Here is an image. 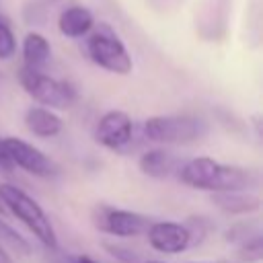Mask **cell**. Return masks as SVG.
Masks as SVG:
<instances>
[{
    "label": "cell",
    "mask_w": 263,
    "mask_h": 263,
    "mask_svg": "<svg viewBox=\"0 0 263 263\" xmlns=\"http://www.w3.org/2000/svg\"><path fill=\"white\" fill-rule=\"evenodd\" d=\"M179 181L201 191H247L259 185V171L197 156L179 168Z\"/></svg>",
    "instance_id": "cell-1"
},
{
    "label": "cell",
    "mask_w": 263,
    "mask_h": 263,
    "mask_svg": "<svg viewBox=\"0 0 263 263\" xmlns=\"http://www.w3.org/2000/svg\"><path fill=\"white\" fill-rule=\"evenodd\" d=\"M0 201L16 220H21L27 226V230L43 247L58 249V236H55V230H53L47 214L27 191H23L16 185L2 183L0 185Z\"/></svg>",
    "instance_id": "cell-2"
},
{
    "label": "cell",
    "mask_w": 263,
    "mask_h": 263,
    "mask_svg": "<svg viewBox=\"0 0 263 263\" xmlns=\"http://www.w3.org/2000/svg\"><path fill=\"white\" fill-rule=\"evenodd\" d=\"M208 123L199 115H156L144 121V136L164 146H183L201 140Z\"/></svg>",
    "instance_id": "cell-3"
},
{
    "label": "cell",
    "mask_w": 263,
    "mask_h": 263,
    "mask_svg": "<svg viewBox=\"0 0 263 263\" xmlns=\"http://www.w3.org/2000/svg\"><path fill=\"white\" fill-rule=\"evenodd\" d=\"M84 49H86V55L90 58V62L107 72L123 76V74H129L134 68L127 47L123 45V41L115 35V31L107 23H101L99 29L88 35Z\"/></svg>",
    "instance_id": "cell-4"
},
{
    "label": "cell",
    "mask_w": 263,
    "mask_h": 263,
    "mask_svg": "<svg viewBox=\"0 0 263 263\" xmlns=\"http://www.w3.org/2000/svg\"><path fill=\"white\" fill-rule=\"evenodd\" d=\"M18 82L25 88L29 97H33L37 103L43 107H53V109H68L76 101V90L70 82L66 80H55L41 70L27 68L23 66L18 70Z\"/></svg>",
    "instance_id": "cell-5"
},
{
    "label": "cell",
    "mask_w": 263,
    "mask_h": 263,
    "mask_svg": "<svg viewBox=\"0 0 263 263\" xmlns=\"http://www.w3.org/2000/svg\"><path fill=\"white\" fill-rule=\"evenodd\" d=\"M92 222H95L97 230L119 236V238L140 236L152 224V220L144 214L113 208V205H97L92 212Z\"/></svg>",
    "instance_id": "cell-6"
},
{
    "label": "cell",
    "mask_w": 263,
    "mask_h": 263,
    "mask_svg": "<svg viewBox=\"0 0 263 263\" xmlns=\"http://www.w3.org/2000/svg\"><path fill=\"white\" fill-rule=\"evenodd\" d=\"M4 148L14 166H18L35 177H53L55 175V164L51 162V158L45 156L33 144L10 136V138H4Z\"/></svg>",
    "instance_id": "cell-7"
},
{
    "label": "cell",
    "mask_w": 263,
    "mask_h": 263,
    "mask_svg": "<svg viewBox=\"0 0 263 263\" xmlns=\"http://www.w3.org/2000/svg\"><path fill=\"white\" fill-rule=\"evenodd\" d=\"M132 136H134L132 117L119 109L107 111L95 127V140L109 150H119V148L127 146Z\"/></svg>",
    "instance_id": "cell-8"
},
{
    "label": "cell",
    "mask_w": 263,
    "mask_h": 263,
    "mask_svg": "<svg viewBox=\"0 0 263 263\" xmlns=\"http://www.w3.org/2000/svg\"><path fill=\"white\" fill-rule=\"evenodd\" d=\"M148 242L154 251L166 253V255H177L183 253L191 245V234L185 224L179 222H152L146 230Z\"/></svg>",
    "instance_id": "cell-9"
},
{
    "label": "cell",
    "mask_w": 263,
    "mask_h": 263,
    "mask_svg": "<svg viewBox=\"0 0 263 263\" xmlns=\"http://www.w3.org/2000/svg\"><path fill=\"white\" fill-rule=\"evenodd\" d=\"M95 27V16L86 6H68L58 16V29L70 39L84 37Z\"/></svg>",
    "instance_id": "cell-10"
},
{
    "label": "cell",
    "mask_w": 263,
    "mask_h": 263,
    "mask_svg": "<svg viewBox=\"0 0 263 263\" xmlns=\"http://www.w3.org/2000/svg\"><path fill=\"white\" fill-rule=\"evenodd\" d=\"M25 125L27 129L37 138H53L62 132L64 121L60 115L49 111L47 107H31L25 113Z\"/></svg>",
    "instance_id": "cell-11"
},
{
    "label": "cell",
    "mask_w": 263,
    "mask_h": 263,
    "mask_svg": "<svg viewBox=\"0 0 263 263\" xmlns=\"http://www.w3.org/2000/svg\"><path fill=\"white\" fill-rule=\"evenodd\" d=\"M212 201L226 214H255L261 208V199L247 191H214Z\"/></svg>",
    "instance_id": "cell-12"
},
{
    "label": "cell",
    "mask_w": 263,
    "mask_h": 263,
    "mask_svg": "<svg viewBox=\"0 0 263 263\" xmlns=\"http://www.w3.org/2000/svg\"><path fill=\"white\" fill-rule=\"evenodd\" d=\"M140 171L146 175V177H152V179H164L168 177L175 166H177V160L171 152L162 150V148H154V150H146L142 156H140Z\"/></svg>",
    "instance_id": "cell-13"
},
{
    "label": "cell",
    "mask_w": 263,
    "mask_h": 263,
    "mask_svg": "<svg viewBox=\"0 0 263 263\" xmlns=\"http://www.w3.org/2000/svg\"><path fill=\"white\" fill-rule=\"evenodd\" d=\"M51 55V47L49 41L41 35V33H27V37L23 39V62L27 68H35L41 70V66L49 60Z\"/></svg>",
    "instance_id": "cell-14"
},
{
    "label": "cell",
    "mask_w": 263,
    "mask_h": 263,
    "mask_svg": "<svg viewBox=\"0 0 263 263\" xmlns=\"http://www.w3.org/2000/svg\"><path fill=\"white\" fill-rule=\"evenodd\" d=\"M259 234H261L259 220L251 218V220H245V222H238V224L230 226L228 232H226V238L236 242V245H240V242H245V240H249L253 236H259Z\"/></svg>",
    "instance_id": "cell-15"
},
{
    "label": "cell",
    "mask_w": 263,
    "mask_h": 263,
    "mask_svg": "<svg viewBox=\"0 0 263 263\" xmlns=\"http://www.w3.org/2000/svg\"><path fill=\"white\" fill-rule=\"evenodd\" d=\"M0 242L4 245V247H8V249H12V251H16V253H29L31 251V247H29V242L12 228V226H8L2 218H0Z\"/></svg>",
    "instance_id": "cell-16"
},
{
    "label": "cell",
    "mask_w": 263,
    "mask_h": 263,
    "mask_svg": "<svg viewBox=\"0 0 263 263\" xmlns=\"http://www.w3.org/2000/svg\"><path fill=\"white\" fill-rule=\"evenodd\" d=\"M263 257V236H253L238 245V259L242 263H259Z\"/></svg>",
    "instance_id": "cell-17"
},
{
    "label": "cell",
    "mask_w": 263,
    "mask_h": 263,
    "mask_svg": "<svg viewBox=\"0 0 263 263\" xmlns=\"http://www.w3.org/2000/svg\"><path fill=\"white\" fill-rule=\"evenodd\" d=\"M16 53V37L6 21H0V60H10Z\"/></svg>",
    "instance_id": "cell-18"
},
{
    "label": "cell",
    "mask_w": 263,
    "mask_h": 263,
    "mask_svg": "<svg viewBox=\"0 0 263 263\" xmlns=\"http://www.w3.org/2000/svg\"><path fill=\"white\" fill-rule=\"evenodd\" d=\"M105 249L115 257V259H119V261H125V263H134L138 257H136V253H132L129 249H125V247H119V245H109V242H105Z\"/></svg>",
    "instance_id": "cell-19"
},
{
    "label": "cell",
    "mask_w": 263,
    "mask_h": 263,
    "mask_svg": "<svg viewBox=\"0 0 263 263\" xmlns=\"http://www.w3.org/2000/svg\"><path fill=\"white\" fill-rule=\"evenodd\" d=\"M0 168L6 171V173H10V171L14 168V164L10 162L8 152H6V148H4V138H0Z\"/></svg>",
    "instance_id": "cell-20"
},
{
    "label": "cell",
    "mask_w": 263,
    "mask_h": 263,
    "mask_svg": "<svg viewBox=\"0 0 263 263\" xmlns=\"http://www.w3.org/2000/svg\"><path fill=\"white\" fill-rule=\"evenodd\" d=\"M68 263H97V261L88 255H74V257L68 259Z\"/></svg>",
    "instance_id": "cell-21"
},
{
    "label": "cell",
    "mask_w": 263,
    "mask_h": 263,
    "mask_svg": "<svg viewBox=\"0 0 263 263\" xmlns=\"http://www.w3.org/2000/svg\"><path fill=\"white\" fill-rule=\"evenodd\" d=\"M142 263H162V261H142Z\"/></svg>",
    "instance_id": "cell-22"
},
{
    "label": "cell",
    "mask_w": 263,
    "mask_h": 263,
    "mask_svg": "<svg viewBox=\"0 0 263 263\" xmlns=\"http://www.w3.org/2000/svg\"><path fill=\"white\" fill-rule=\"evenodd\" d=\"M2 210H4V205H2V201H0V212H2Z\"/></svg>",
    "instance_id": "cell-23"
}]
</instances>
